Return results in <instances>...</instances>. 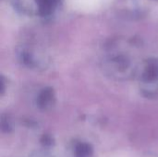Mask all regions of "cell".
<instances>
[{
	"label": "cell",
	"instance_id": "obj_1",
	"mask_svg": "<svg viewBox=\"0 0 158 157\" xmlns=\"http://www.w3.org/2000/svg\"><path fill=\"white\" fill-rule=\"evenodd\" d=\"M141 63L136 56L119 42L107 44L101 60V68L106 76L114 81H129L137 77Z\"/></svg>",
	"mask_w": 158,
	"mask_h": 157
},
{
	"label": "cell",
	"instance_id": "obj_2",
	"mask_svg": "<svg viewBox=\"0 0 158 157\" xmlns=\"http://www.w3.org/2000/svg\"><path fill=\"white\" fill-rule=\"evenodd\" d=\"M142 94L150 99L158 97V57L143 60L137 74Z\"/></svg>",
	"mask_w": 158,
	"mask_h": 157
},
{
	"label": "cell",
	"instance_id": "obj_3",
	"mask_svg": "<svg viewBox=\"0 0 158 157\" xmlns=\"http://www.w3.org/2000/svg\"><path fill=\"white\" fill-rule=\"evenodd\" d=\"M17 58L21 66L32 70H44L49 65L48 56L31 44H21L17 49Z\"/></svg>",
	"mask_w": 158,
	"mask_h": 157
},
{
	"label": "cell",
	"instance_id": "obj_4",
	"mask_svg": "<svg viewBox=\"0 0 158 157\" xmlns=\"http://www.w3.org/2000/svg\"><path fill=\"white\" fill-rule=\"evenodd\" d=\"M56 103V94L54 88L50 86L44 87L37 93L35 104L39 110L46 112L54 108Z\"/></svg>",
	"mask_w": 158,
	"mask_h": 157
},
{
	"label": "cell",
	"instance_id": "obj_5",
	"mask_svg": "<svg viewBox=\"0 0 158 157\" xmlns=\"http://www.w3.org/2000/svg\"><path fill=\"white\" fill-rule=\"evenodd\" d=\"M72 153L74 157H92L94 150L90 143L84 141H77L73 143Z\"/></svg>",
	"mask_w": 158,
	"mask_h": 157
},
{
	"label": "cell",
	"instance_id": "obj_6",
	"mask_svg": "<svg viewBox=\"0 0 158 157\" xmlns=\"http://www.w3.org/2000/svg\"><path fill=\"white\" fill-rule=\"evenodd\" d=\"M37 6V12L42 17H47L52 13L59 0H34Z\"/></svg>",
	"mask_w": 158,
	"mask_h": 157
},
{
	"label": "cell",
	"instance_id": "obj_7",
	"mask_svg": "<svg viewBox=\"0 0 158 157\" xmlns=\"http://www.w3.org/2000/svg\"><path fill=\"white\" fill-rule=\"evenodd\" d=\"M0 129L3 133H10L14 129L13 118L9 114H2L0 119Z\"/></svg>",
	"mask_w": 158,
	"mask_h": 157
},
{
	"label": "cell",
	"instance_id": "obj_8",
	"mask_svg": "<svg viewBox=\"0 0 158 157\" xmlns=\"http://www.w3.org/2000/svg\"><path fill=\"white\" fill-rule=\"evenodd\" d=\"M55 143H56V141H55L53 135H51L49 133H44L40 138V143L43 145V147H45V148L54 146Z\"/></svg>",
	"mask_w": 158,
	"mask_h": 157
},
{
	"label": "cell",
	"instance_id": "obj_9",
	"mask_svg": "<svg viewBox=\"0 0 158 157\" xmlns=\"http://www.w3.org/2000/svg\"><path fill=\"white\" fill-rule=\"evenodd\" d=\"M0 94L3 95L5 91H6V79L3 75H1V79H0Z\"/></svg>",
	"mask_w": 158,
	"mask_h": 157
}]
</instances>
